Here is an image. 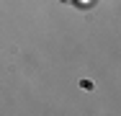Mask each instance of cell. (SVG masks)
<instances>
[{"instance_id": "1", "label": "cell", "mask_w": 121, "mask_h": 116, "mask_svg": "<svg viewBox=\"0 0 121 116\" xmlns=\"http://www.w3.org/2000/svg\"><path fill=\"white\" fill-rule=\"evenodd\" d=\"M62 3H65V0H62Z\"/></svg>"}]
</instances>
